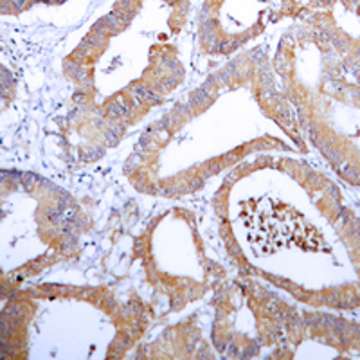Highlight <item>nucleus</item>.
Masks as SVG:
<instances>
[{
  "instance_id": "1",
  "label": "nucleus",
  "mask_w": 360,
  "mask_h": 360,
  "mask_svg": "<svg viewBox=\"0 0 360 360\" xmlns=\"http://www.w3.org/2000/svg\"><path fill=\"white\" fill-rule=\"evenodd\" d=\"M252 207L247 220L249 242L263 254L276 252L279 247L319 249V234L315 233L314 227H308L307 221L290 207L274 204L270 198H262Z\"/></svg>"
}]
</instances>
